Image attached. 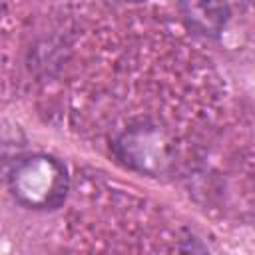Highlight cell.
I'll use <instances>...</instances> for the list:
<instances>
[{
  "mask_svg": "<svg viewBox=\"0 0 255 255\" xmlns=\"http://www.w3.org/2000/svg\"><path fill=\"white\" fill-rule=\"evenodd\" d=\"M10 189L18 203L30 209L58 207L68 191L66 167L52 155L20 159L10 175Z\"/></svg>",
  "mask_w": 255,
  "mask_h": 255,
  "instance_id": "6da1fadb",
  "label": "cell"
},
{
  "mask_svg": "<svg viewBox=\"0 0 255 255\" xmlns=\"http://www.w3.org/2000/svg\"><path fill=\"white\" fill-rule=\"evenodd\" d=\"M187 10V18L191 24H195L201 32H211L217 30L225 22L227 8L219 4H187L183 6Z\"/></svg>",
  "mask_w": 255,
  "mask_h": 255,
  "instance_id": "7a4b0ae2",
  "label": "cell"
}]
</instances>
